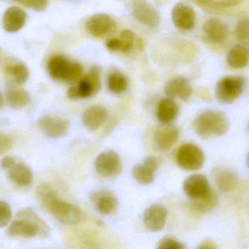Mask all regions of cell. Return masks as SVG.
Wrapping results in <instances>:
<instances>
[{
  "instance_id": "cell-8",
  "label": "cell",
  "mask_w": 249,
  "mask_h": 249,
  "mask_svg": "<svg viewBox=\"0 0 249 249\" xmlns=\"http://www.w3.org/2000/svg\"><path fill=\"white\" fill-rule=\"evenodd\" d=\"M96 172L104 178H115L122 172V161L115 151L102 152L95 161Z\"/></svg>"
},
{
  "instance_id": "cell-33",
  "label": "cell",
  "mask_w": 249,
  "mask_h": 249,
  "mask_svg": "<svg viewBox=\"0 0 249 249\" xmlns=\"http://www.w3.org/2000/svg\"><path fill=\"white\" fill-rule=\"evenodd\" d=\"M12 218V210L8 203L0 201V228L9 225Z\"/></svg>"
},
{
  "instance_id": "cell-10",
  "label": "cell",
  "mask_w": 249,
  "mask_h": 249,
  "mask_svg": "<svg viewBox=\"0 0 249 249\" xmlns=\"http://www.w3.org/2000/svg\"><path fill=\"white\" fill-rule=\"evenodd\" d=\"M38 126L41 131L48 137L60 138L68 133L70 124L69 121L61 117L45 115L38 120Z\"/></svg>"
},
{
  "instance_id": "cell-30",
  "label": "cell",
  "mask_w": 249,
  "mask_h": 249,
  "mask_svg": "<svg viewBox=\"0 0 249 249\" xmlns=\"http://www.w3.org/2000/svg\"><path fill=\"white\" fill-rule=\"evenodd\" d=\"M217 203V196L212 190L210 194L196 201H192V208L199 213H206L214 209Z\"/></svg>"
},
{
  "instance_id": "cell-1",
  "label": "cell",
  "mask_w": 249,
  "mask_h": 249,
  "mask_svg": "<svg viewBox=\"0 0 249 249\" xmlns=\"http://www.w3.org/2000/svg\"><path fill=\"white\" fill-rule=\"evenodd\" d=\"M37 197L42 206L60 223L71 226L81 221L80 209L75 205L61 200L49 184L39 186Z\"/></svg>"
},
{
  "instance_id": "cell-31",
  "label": "cell",
  "mask_w": 249,
  "mask_h": 249,
  "mask_svg": "<svg viewBox=\"0 0 249 249\" xmlns=\"http://www.w3.org/2000/svg\"><path fill=\"white\" fill-rule=\"evenodd\" d=\"M196 4L200 5L206 10H221V9L230 8L238 5L241 1H235V0H208V1H196Z\"/></svg>"
},
{
  "instance_id": "cell-17",
  "label": "cell",
  "mask_w": 249,
  "mask_h": 249,
  "mask_svg": "<svg viewBox=\"0 0 249 249\" xmlns=\"http://www.w3.org/2000/svg\"><path fill=\"white\" fill-rule=\"evenodd\" d=\"M168 217V211L162 205L149 206L143 213V224L148 230L159 232L165 228Z\"/></svg>"
},
{
  "instance_id": "cell-29",
  "label": "cell",
  "mask_w": 249,
  "mask_h": 249,
  "mask_svg": "<svg viewBox=\"0 0 249 249\" xmlns=\"http://www.w3.org/2000/svg\"><path fill=\"white\" fill-rule=\"evenodd\" d=\"M108 89L112 93L122 94L125 92L128 86L127 77L119 71H113L109 73L107 81Z\"/></svg>"
},
{
  "instance_id": "cell-26",
  "label": "cell",
  "mask_w": 249,
  "mask_h": 249,
  "mask_svg": "<svg viewBox=\"0 0 249 249\" xmlns=\"http://www.w3.org/2000/svg\"><path fill=\"white\" fill-rule=\"evenodd\" d=\"M7 171V175L10 181L18 187H27L32 184L33 181V172L32 170L23 162H16Z\"/></svg>"
},
{
  "instance_id": "cell-4",
  "label": "cell",
  "mask_w": 249,
  "mask_h": 249,
  "mask_svg": "<svg viewBox=\"0 0 249 249\" xmlns=\"http://www.w3.org/2000/svg\"><path fill=\"white\" fill-rule=\"evenodd\" d=\"M48 73L53 79L59 81L72 83L83 74V67L80 63L71 61L62 55L51 57L47 64Z\"/></svg>"
},
{
  "instance_id": "cell-2",
  "label": "cell",
  "mask_w": 249,
  "mask_h": 249,
  "mask_svg": "<svg viewBox=\"0 0 249 249\" xmlns=\"http://www.w3.org/2000/svg\"><path fill=\"white\" fill-rule=\"evenodd\" d=\"M16 217L17 219L10 224L7 229L9 236L25 238H45L49 236V227L31 208L20 211Z\"/></svg>"
},
{
  "instance_id": "cell-6",
  "label": "cell",
  "mask_w": 249,
  "mask_h": 249,
  "mask_svg": "<svg viewBox=\"0 0 249 249\" xmlns=\"http://www.w3.org/2000/svg\"><path fill=\"white\" fill-rule=\"evenodd\" d=\"M245 79L241 76H228L222 77L215 88L216 99L222 104H231L242 95Z\"/></svg>"
},
{
  "instance_id": "cell-14",
  "label": "cell",
  "mask_w": 249,
  "mask_h": 249,
  "mask_svg": "<svg viewBox=\"0 0 249 249\" xmlns=\"http://www.w3.org/2000/svg\"><path fill=\"white\" fill-rule=\"evenodd\" d=\"M3 73L8 83L20 85L29 77V70L23 61L18 58H9L3 64Z\"/></svg>"
},
{
  "instance_id": "cell-7",
  "label": "cell",
  "mask_w": 249,
  "mask_h": 249,
  "mask_svg": "<svg viewBox=\"0 0 249 249\" xmlns=\"http://www.w3.org/2000/svg\"><path fill=\"white\" fill-rule=\"evenodd\" d=\"M177 165L187 171H196L204 165L205 154L197 145L185 143L180 146L176 154Z\"/></svg>"
},
{
  "instance_id": "cell-32",
  "label": "cell",
  "mask_w": 249,
  "mask_h": 249,
  "mask_svg": "<svg viewBox=\"0 0 249 249\" xmlns=\"http://www.w3.org/2000/svg\"><path fill=\"white\" fill-rule=\"evenodd\" d=\"M237 39L244 44L249 45V17L241 19L235 27Z\"/></svg>"
},
{
  "instance_id": "cell-18",
  "label": "cell",
  "mask_w": 249,
  "mask_h": 249,
  "mask_svg": "<svg viewBox=\"0 0 249 249\" xmlns=\"http://www.w3.org/2000/svg\"><path fill=\"white\" fill-rule=\"evenodd\" d=\"M179 138V130L175 126L162 124L154 133V143L161 151L171 149Z\"/></svg>"
},
{
  "instance_id": "cell-40",
  "label": "cell",
  "mask_w": 249,
  "mask_h": 249,
  "mask_svg": "<svg viewBox=\"0 0 249 249\" xmlns=\"http://www.w3.org/2000/svg\"><path fill=\"white\" fill-rule=\"evenodd\" d=\"M247 167H248L249 169V152L248 154H247Z\"/></svg>"
},
{
  "instance_id": "cell-27",
  "label": "cell",
  "mask_w": 249,
  "mask_h": 249,
  "mask_svg": "<svg viewBox=\"0 0 249 249\" xmlns=\"http://www.w3.org/2000/svg\"><path fill=\"white\" fill-rule=\"evenodd\" d=\"M5 96L7 103L13 109H21L29 102V93L18 85L7 83Z\"/></svg>"
},
{
  "instance_id": "cell-5",
  "label": "cell",
  "mask_w": 249,
  "mask_h": 249,
  "mask_svg": "<svg viewBox=\"0 0 249 249\" xmlns=\"http://www.w3.org/2000/svg\"><path fill=\"white\" fill-rule=\"evenodd\" d=\"M100 68L93 66L90 71L79 81L77 86H71L67 90L69 99H87L99 92L101 88Z\"/></svg>"
},
{
  "instance_id": "cell-13",
  "label": "cell",
  "mask_w": 249,
  "mask_h": 249,
  "mask_svg": "<svg viewBox=\"0 0 249 249\" xmlns=\"http://www.w3.org/2000/svg\"><path fill=\"white\" fill-rule=\"evenodd\" d=\"M86 30L96 38L105 36L115 31L116 22L109 15L98 13L90 16L86 23Z\"/></svg>"
},
{
  "instance_id": "cell-36",
  "label": "cell",
  "mask_w": 249,
  "mask_h": 249,
  "mask_svg": "<svg viewBox=\"0 0 249 249\" xmlns=\"http://www.w3.org/2000/svg\"><path fill=\"white\" fill-rule=\"evenodd\" d=\"M13 147V140L4 133H0V156L9 152Z\"/></svg>"
},
{
  "instance_id": "cell-35",
  "label": "cell",
  "mask_w": 249,
  "mask_h": 249,
  "mask_svg": "<svg viewBox=\"0 0 249 249\" xmlns=\"http://www.w3.org/2000/svg\"><path fill=\"white\" fill-rule=\"evenodd\" d=\"M18 3L24 7L36 11H42L46 8L48 1L45 0H26V1H18Z\"/></svg>"
},
{
  "instance_id": "cell-24",
  "label": "cell",
  "mask_w": 249,
  "mask_h": 249,
  "mask_svg": "<svg viewBox=\"0 0 249 249\" xmlns=\"http://www.w3.org/2000/svg\"><path fill=\"white\" fill-rule=\"evenodd\" d=\"M179 108L178 104L171 98H163L158 102L156 116L158 121L163 124H170L178 116Z\"/></svg>"
},
{
  "instance_id": "cell-37",
  "label": "cell",
  "mask_w": 249,
  "mask_h": 249,
  "mask_svg": "<svg viewBox=\"0 0 249 249\" xmlns=\"http://www.w3.org/2000/svg\"><path fill=\"white\" fill-rule=\"evenodd\" d=\"M16 158L11 156H4L1 160V167L4 171H8L16 163Z\"/></svg>"
},
{
  "instance_id": "cell-20",
  "label": "cell",
  "mask_w": 249,
  "mask_h": 249,
  "mask_svg": "<svg viewBox=\"0 0 249 249\" xmlns=\"http://www.w3.org/2000/svg\"><path fill=\"white\" fill-rule=\"evenodd\" d=\"M203 32L209 42L219 44L227 39L229 29L222 20L218 19H211L206 20L203 24Z\"/></svg>"
},
{
  "instance_id": "cell-25",
  "label": "cell",
  "mask_w": 249,
  "mask_h": 249,
  "mask_svg": "<svg viewBox=\"0 0 249 249\" xmlns=\"http://www.w3.org/2000/svg\"><path fill=\"white\" fill-rule=\"evenodd\" d=\"M213 176L216 187L222 192L232 191L238 184V175L235 171L229 168H216Z\"/></svg>"
},
{
  "instance_id": "cell-12",
  "label": "cell",
  "mask_w": 249,
  "mask_h": 249,
  "mask_svg": "<svg viewBox=\"0 0 249 249\" xmlns=\"http://www.w3.org/2000/svg\"><path fill=\"white\" fill-rule=\"evenodd\" d=\"M90 199L95 210L105 216L115 213L119 206V201L116 196L107 190L93 192L90 194Z\"/></svg>"
},
{
  "instance_id": "cell-16",
  "label": "cell",
  "mask_w": 249,
  "mask_h": 249,
  "mask_svg": "<svg viewBox=\"0 0 249 249\" xmlns=\"http://www.w3.org/2000/svg\"><path fill=\"white\" fill-rule=\"evenodd\" d=\"M159 168V160L154 156L146 157L142 163L134 165L132 175L136 182L142 185H149L153 182L156 171Z\"/></svg>"
},
{
  "instance_id": "cell-11",
  "label": "cell",
  "mask_w": 249,
  "mask_h": 249,
  "mask_svg": "<svg viewBox=\"0 0 249 249\" xmlns=\"http://www.w3.org/2000/svg\"><path fill=\"white\" fill-rule=\"evenodd\" d=\"M132 13L136 20L150 28H157L160 23V16L155 7L146 1H133Z\"/></svg>"
},
{
  "instance_id": "cell-28",
  "label": "cell",
  "mask_w": 249,
  "mask_h": 249,
  "mask_svg": "<svg viewBox=\"0 0 249 249\" xmlns=\"http://www.w3.org/2000/svg\"><path fill=\"white\" fill-rule=\"evenodd\" d=\"M228 65L234 69L247 67L249 62V50L241 44L233 45L227 56Z\"/></svg>"
},
{
  "instance_id": "cell-39",
  "label": "cell",
  "mask_w": 249,
  "mask_h": 249,
  "mask_svg": "<svg viewBox=\"0 0 249 249\" xmlns=\"http://www.w3.org/2000/svg\"><path fill=\"white\" fill-rule=\"evenodd\" d=\"M3 104H4V97H3L2 94L0 92V110L2 108Z\"/></svg>"
},
{
  "instance_id": "cell-21",
  "label": "cell",
  "mask_w": 249,
  "mask_h": 249,
  "mask_svg": "<svg viewBox=\"0 0 249 249\" xmlns=\"http://www.w3.org/2000/svg\"><path fill=\"white\" fill-rule=\"evenodd\" d=\"M26 18V12L20 7L16 6L9 7L3 16V28L6 32L10 33L18 32L24 26Z\"/></svg>"
},
{
  "instance_id": "cell-9",
  "label": "cell",
  "mask_w": 249,
  "mask_h": 249,
  "mask_svg": "<svg viewBox=\"0 0 249 249\" xmlns=\"http://www.w3.org/2000/svg\"><path fill=\"white\" fill-rule=\"evenodd\" d=\"M183 191L191 201L203 199L212 191L209 180L202 174H193L184 180Z\"/></svg>"
},
{
  "instance_id": "cell-41",
  "label": "cell",
  "mask_w": 249,
  "mask_h": 249,
  "mask_svg": "<svg viewBox=\"0 0 249 249\" xmlns=\"http://www.w3.org/2000/svg\"></svg>"
},
{
  "instance_id": "cell-23",
  "label": "cell",
  "mask_w": 249,
  "mask_h": 249,
  "mask_svg": "<svg viewBox=\"0 0 249 249\" xmlns=\"http://www.w3.org/2000/svg\"><path fill=\"white\" fill-rule=\"evenodd\" d=\"M134 32L130 29L123 31L119 38H111L106 42V47L112 52H122L124 54L130 52L136 42Z\"/></svg>"
},
{
  "instance_id": "cell-15",
  "label": "cell",
  "mask_w": 249,
  "mask_h": 249,
  "mask_svg": "<svg viewBox=\"0 0 249 249\" xmlns=\"http://www.w3.org/2000/svg\"><path fill=\"white\" fill-rule=\"evenodd\" d=\"M171 19L177 29L182 31H190L196 25V11L188 4L178 3L172 9Z\"/></svg>"
},
{
  "instance_id": "cell-3",
  "label": "cell",
  "mask_w": 249,
  "mask_h": 249,
  "mask_svg": "<svg viewBox=\"0 0 249 249\" xmlns=\"http://www.w3.org/2000/svg\"><path fill=\"white\" fill-rule=\"evenodd\" d=\"M229 128V119L226 114L220 111H204L195 121L196 133L203 138L224 135Z\"/></svg>"
},
{
  "instance_id": "cell-19",
  "label": "cell",
  "mask_w": 249,
  "mask_h": 249,
  "mask_svg": "<svg viewBox=\"0 0 249 249\" xmlns=\"http://www.w3.org/2000/svg\"><path fill=\"white\" fill-rule=\"evenodd\" d=\"M164 90L167 96L173 99L178 98L186 101L193 95V88L190 80L182 76H178L168 80Z\"/></svg>"
},
{
  "instance_id": "cell-34",
  "label": "cell",
  "mask_w": 249,
  "mask_h": 249,
  "mask_svg": "<svg viewBox=\"0 0 249 249\" xmlns=\"http://www.w3.org/2000/svg\"><path fill=\"white\" fill-rule=\"evenodd\" d=\"M157 249H187L182 243L171 237H166L160 240Z\"/></svg>"
},
{
  "instance_id": "cell-38",
  "label": "cell",
  "mask_w": 249,
  "mask_h": 249,
  "mask_svg": "<svg viewBox=\"0 0 249 249\" xmlns=\"http://www.w3.org/2000/svg\"><path fill=\"white\" fill-rule=\"evenodd\" d=\"M197 249H217L212 243L205 242L202 244Z\"/></svg>"
},
{
  "instance_id": "cell-22",
  "label": "cell",
  "mask_w": 249,
  "mask_h": 249,
  "mask_svg": "<svg viewBox=\"0 0 249 249\" xmlns=\"http://www.w3.org/2000/svg\"><path fill=\"white\" fill-rule=\"evenodd\" d=\"M107 115L106 108L101 105H93L83 113V124L90 131H96L106 121Z\"/></svg>"
}]
</instances>
